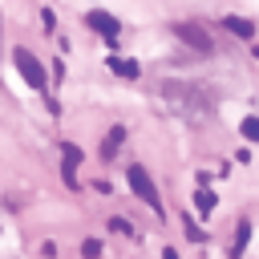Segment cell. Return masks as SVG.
Returning a JSON list of instances; mask_svg holds the SVG:
<instances>
[{
    "label": "cell",
    "instance_id": "obj_15",
    "mask_svg": "<svg viewBox=\"0 0 259 259\" xmlns=\"http://www.w3.org/2000/svg\"><path fill=\"white\" fill-rule=\"evenodd\" d=\"M255 57H259V49H255Z\"/></svg>",
    "mask_w": 259,
    "mask_h": 259
},
{
    "label": "cell",
    "instance_id": "obj_14",
    "mask_svg": "<svg viewBox=\"0 0 259 259\" xmlns=\"http://www.w3.org/2000/svg\"><path fill=\"white\" fill-rule=\"evenodd\" d=\"M162 259H178V255H174V251H162Z\"/></svg>",
    "mask_w": 259,
    "mask_h": 259
},
{
    "label": "cell",
    "instance_id": "obj_8",
    "mask_svg": "<svg viewBox=\"0 0 259 259\" xmlns=\"http://www.w3.org/2000/svg\"><path fill=\"white\" fill-rule=\"evenodd\" d=\"M247 239H251V223H239V227H235V247H231V259H243Z\"/></svg>",
    "mask_w": 259,
    "mask_h": 259
},
{
    "label": "cell",
    "instance_id": "obj_10",
    "mask_svg": "<svg viewBox=\"0 0 259 259\" xmlns=\"http://www.w3.org/2000/svg\"><path fill=\"white\" fill-rule=\"evenodd\" d=\"M239 134H243L247 142H259V117H243V125H239Z\"/></svg>",
    "mask_w": 259,
    "mask_h": 259
},
{
    "label": "cell",
    "instance_id": "obj_4",
    "mask_svg": "<svg viewBox=\"0 0 259 259\" xmlns=\"http://www.w3.org/2000/svg\"><path fill=\"white\" fill-rule=\"evenodd\" d=\"M174 36H178L182 45L198 49V53H210V36H206V28H198V24H190V20H178V24H174Z\"/></svg>",
    "mask_w": 259,
    "mask_h": 259
},
{
    "label": "cell",
    "instance_id": "obj_13",
    "mask_svg": "<svg viewBox=\"0 0 259 259\" xmlns=\"http://www.w3.org/2000/svg\"><path fill=\"white\" fill-rule=\"evenodd\" d=\"M109 227H113V231H121V235H130V231H134V227H130V223H125V219H113V223H109Z\"/></svg>",
    "mask_w": 259,
    "mask_h": 259
},
{
    "label": "cell",
    "instance_id": "obj_6",
    "mask_svg": "<svg viewBox=\"0 0 259 259\" xmlns=\"http://www.w3.org/2000/svg\"><path fill=\"white\" fill-rule=\"evenodd\" d=\"M223 28H227V32H235V36H243V40H251V36H255V24H251V20H243V16H223Z\"/></svg>",
    "mask_w": 259,
    "mask_h": 259
},
{
    "label": "cell",
    "instance_id": "obj_5",
    "mask_svg": "<svg viewBox=\"0 0 259 259\" xmlns=\"http://www.w3.org/2000/svg\"><path fill=\"white\" fill-rule=\"evenodd\" d=\"M85 20H89V28H97V32H101V36H105L109 45H117V36H121V24H117V16H109V12L93 8V12L85 16Z\"/></svg>",
    "mask_w": 259,
    "mask_h": 259
},
{
    "label": "cell",
    "instance_id": "obj_1",
    "mask_svg": "<svg viewBox=\"0 0 259 259\" xmlns=\"http://www.w3.org/2000/svg\"><path fill=\"white\" fill-rule=\"evenodd\" d=\"M158 93H162V101H170V109H178L186 121H202V117L214 113V101H210V93H206L202 85H190V81H166Z\"/></svg>",
    "mask_w": 259,
    "mask_h": 259
},
{
    "label": "cell",
    "instance_id": "obj_2",
    "mask_svg": "<svg viewBox=\"0 0 259 259\" xmlns=\"http://www.w3.org/2000/svg\"><path fill=\"white\" fill-rule=\"evenodd\" d=\"M125 182H130V190L150 206V210H162V198H158V186H154V178H150V170L146 166H138V162H130L125 166Z\"/></svg>",
    "mask_w": 259,
    "mask_h": 259
},
{
    "label": "cell",
    "instance_id": "obj_11",
    "mask_svg": "<svg viewBox=\"0 0 259 259\" xmlns=\"http://www.w3.org/2000/svg\"><path fill=\"white\" fill-rule=\"evenodd\" d=\"M81 255H85V259H97V255H101V243H97V239H85V243H81Z\"/></svg>",
    "mask_w": 259,
    "mask_h": 259
},
{
    "label": "cell",
    "instance_id": "obj_9",
    "mask_svg": "<svg viewBox=\"0 0 259 259\" xmlns=\"http://www.w3.org/2000/svg\"><path fill=\"white\" fill-rule=\"evenodd\" d=\"M121 142H125V125H113V130H109V138H105V146H101V154H105V158H109V154H117V146H121Z\"/></svg>",
    "mask_w": 259,
    "mask_h": 259
},
{
    "label": "cell",
    "instance_id": "obj_3",
    "mask_svg": "<svg viewBox=\"0 0 259 259\" xmlns=\"http://www.w3.org/2000/svg\"><path fill=\"white\" fill-rule=\"evenodd\" d=\"M12 61H16V69H20V77H24V81H28L32 89H40V93L49 89V77H45V65H40V61H36V57H32L28 49H16V53H12Z\"/></svg>",
    "mask_w": 259,
    "mask_h": 259
},
{
    "label": "cell",
    "instance_id": "obj_12",
    "mask_svg": "<svg viewBox=\"0 0 259 259\" xmlns=\"http://www.w3.org/2000/svg\"><path fill=\"white\" fill-rule=\"evenodd\" d=\"M194 198H198V210H210V206H214V194H210V190H198Z\"/></svg>",
    "mask_w": 259,
    "mask_h": 259
},
{
    "label": "cell",
    "instance_id": "obj_7",
    "mask_svg": "<svg viewBox=\"0 0 259 259\" xmlns=\"http://www.w3.org/2000/svg\"><path fill=\"white\" fill-rule=\"evenodd\" d=\"M109 69H113L117 77H130V81H134V77L142 73V65H138L134 57H109Z\"/></svg>",
    "mask_w": 259,
    "mask_h": 259
}]
</instances>
